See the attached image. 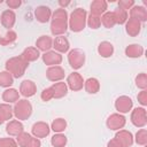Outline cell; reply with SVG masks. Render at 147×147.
I'll use <instances>...</instances> for the list:
<instances>
[{
	"mask_svg": "<svg viewBox=\"0 0 147 147\" xmlns=\"http://www.w3.org/2000/svg\"><path fill=\"white\" fill-rule=\"evenodd\" d=\"M67 127V121L62 117L55 118L51 124V130H53L55 133H62Z\"/></svg>",
	"mask_w": 147,
	"mask_h": 147,
	"instance_id": "31",
	"label": "cell"
},
{
	"mask_svg": "<svg viewBox=\"0 0 147 147\" xmlns=\"http://www.w3.org/2000/svg\"><path fill=\"white\" fill-rule=\"evenodd\" d=\"M130 17L139 21L140 23L141 22H146L147 21V9L144 6L134 5L130 9Z\"/></svg>",
	"mask_w": 147,
	"mask_h": 147,
	"instance_id": "20",
	"label": "cell"
},
{
	"mask_svg": "<svg viewBox=\"0 0 147 147\" xmlns=\"http://www.w3.org/2000/svg\"><path fill=\"white\" fill-rule=\"evenodd\" d=\"M133 140L140 145V146H145L147 144V130L146 129H140L138 130V132L136 133V138H133Z\"/></svg>",
	"mask_w": 147,
	"mask_h": 147,
	"instance_id": "36",
	"label": "cell"
},
{
	"mask_svg": "<svg viewBox=\"0 0 147 147\" xmlns=\"http://www.w3.org/2000/svg\"><path fill=\"white\" fill-rule=\"evenodd\" d=\"M107 8H108L107 1H105V0H94L91 3V13L90 14L101 17V15L107 11Z\"/></svg>",
	"mask_w": 147,
	"mask_h": 147,
	"instance_id": "21",
	"label": "cell"
},
{
	"mask_svg": "<svg viewBox=\"0 0 147 147\" xmlns=\"http://www.w3.org/2000/svg\"><path fill=\"white\" fill-rule=\"evenodd\" d=\"M0 147H18V145L13 138H0Z\"/></svg>",
	"mask_w": 147,
	"mask_h": 147,
	"instance_id": "40",
	"label": "cell"
},
{
	"mask_svg": "<svg viewBox=\"0 0 147 147\" xmlns=\"http://www.w3.org/2000/svg\"><path fill=\"white\" fill-rule=\"evenodd\" d=\"M144 54V47L139 44H131L125 48V55L131 59H138Z\"/></svg>",
	"mask_w": 147,
	"mask_h": 147,
	"instance_id": "25",
	"label": "cell"
},
{
	"mask_svg": "<svg viewBox=\"0 0 147 147\" xmlns=\"http://www.w3.org/2000/svg\"><path fill=\"white\" fill-rule=\"evenodd\" d=\"M86 24H87L91 29H93V30L99 29V28H100V25H101L100 17H99V16H95V15L90 14V15L87 16V18H86Z\"/></svg>",
	"mask_w": 147,
	"mask_h": 147,
	"instance_id": "37",
	"label": "cell"
},
{
	"mask_svg": "<svg viewBox=\"0 0 147 147\" xmlns=\"http://www.w3.org/2000/svg\"><path fill=\"white\" fill-rule=\"evenodd\" d=\"M23 131H24V126H23L22 122L18 121V119L9 121L8 124L6 125V132H7L9 136H13V137H17V136L21 134Z\"/></svg>",
	"mask_w": 147,
	"mask_h": 147,
	"instance_id": "19",
	"label": "cell"
},
{
	"mask_svg": "<svg viewBox=\"0 0 147 147\" xmlns=\"http://www.w3.org/2000/svg\"><path fill=\"white\" fill-rule=\"evenodd\" d=\"M84 88L88 94H95L100 90V83L96 78L91 77L84 82Z\"/></svg>",
	"mask_w": 147,
	"mask_h": 147,
	"instance_id": "29",
	"label": "cell"
},
{
	"mask_svg": "<svg viewBox=\"0 0 147 147\" xmlns=\"http://www.w3.org/2000/svg\"><path fill=\"white\" fill-rule=\"evenodd\" d=\"M34 16L39 23H47L52 18V10L47 6H38L34 10Z\"/></svg>",
	"mask_w": 147,
	"mask_h": 147,
	"instance_id": "14",
	"label": "cell"
},
{
	"mask_svg": "<svg viewBox=\"0 0 147 147\" xmlns=\"http://www.w3.org/2000/svg\"><path fill=\"white\" fill-rule=\"evenodd\" d=\"M14 116L13 108L9 103H0V125L3 124L6 121L11 119Z\"/></svg>",
	"mask_w": 147,
	"mask_h": 147,
	"instance_id": "27",
	"label": "cell"
},
{
	"mask_svg": "<svg viewBox=\"0 0 147 147\" xmlns=\"http://www.w3.org/2000/svg\"><path fill=\"white\" fill-rule=\"evenodd\" d=\"M24 61H26L28 63L29 62H33V61H37L40 56V52L36 48V47H26L22 54L20 55Z\"/></svg>",
	"mask_w": 147,
	"mask_h": 147,
	"instance_id": "24",
	"label": "cell"
},
{
	"mask_svg": "<svg viewBox=\"0 0 147 147\" xmlns=\"http://www.w3.org/2000/svg\"><path fill=\"white\" fill-rule=\"evenodd\" d=\"M31 132L33 134V137L40 139V138H45L51 132V126L46 123V122H36L32 125Z\"/></svg>",
	"mask_w": 147,
	"mask_h": 147,
	"instance_id": "10",
	"label": "cell"
},
{
	"mask_svg": "<svg viewBox=\"0 0 147 147\" xmlns=\"http://www.w3.org/2000/svg\"><path fill=\"white\" fill-rule=\"evenodd\" d=\"M41 59L46 65L53 67V65H59L62 62V55L55 51H48L41 55Z\"/></svg>",
	"mask_w": 147,
	"mask_h": 147,
	"instance_id": "12",
	"label": "cell"
},
{
	"mask_svg": "<svg viewBox=\"0 0 147 147\" xmlns=\"http://www.w3.org/2000/svg\"><path fill=\"white\" fill-rule=\"evenodd\" d=\"M133 107V101L127 95H121L115 101V108L118 111V114H126L129 113Z\"/></svg>",
	"mask_w": 147,
	"mask_h": 147,
	"instance_id": "9",
	"label": "cell"
},
{
	"mask_svg": "<svg viewBox=\"0 0 147 147\" xmlns=\"http://www.w3.org/2000/svg\"><path fill=\"white\" fill-rule=\"evenodd\" d=\"M6 3L10 9H16L22 5V1L21 0H7Z\"/></svg>",
	"mask_w": 147,
	"mask_h": 147,
	"instance_id": "45",
	"label": "cell"
},
{
	"mask_svg": "<svg viewBox=\"0 0 147 147\" xmlns=\"http://www.w3.org/2000/svg\"><path fill=\"white\" fill-rule=\"evenodd\" d=\"M114 15H115V20H116V24H125V22L127 21V11L126 10H123L121 8H117L115 9L114 11Z\"/></svg>",
	"mask_w": 147,
	"mask_h": 147,
	"instance_id": "35",
	"label": "cell"
},
{
	"mask_svg": "<svg viewBox=\"0 0 147 147\" xmlns=\"http://www.w3.org/2000/svg\"><path fill=\"white\" fill-rule=\"evenodd\" d=\"M53 47V39L49 36H40L36 41V48L40 52H48Z\"/></svg>",
	"mask_w": 147,
	"mask_h": 147,
	"instance_id": "22",
	"label": "cell"
},
{
	"mask_svg": "<svg viewBox=\"0 0 147 147\" xmlns=\"http://www.w3.org/2000/svg\"><path fill=\"white\" fill-rule=\"evenodd\" d=\"M2 100L6 103H14L20 100V92L16 88H6L2 92Z\"/></svg>",
	"mask_w": 147,
	"mask_h": 147,
	"instance_id": "26",
	"label": "cell"
},
{
	"mask_svg": "<svg viewBox=\"0 0 147 147\" xmlns=\"http://www.w3.org/2000/svg\"><path fill=\"white\" fill-rule=\"evenodd\" d=\"M40 98H41V100L45 101V102H47V101L54 99V98H53L52 88H51V87H46V88H44L42 92H41V94H40Z\"/></svg>",
	"mask_w": 147,
	"mask_h": 147,
	"instance_id": "41",
	"label": "cell"
},
{
	"mask_svg": "<svg viewBox=\"0 0 147 147\" xmlns=\"http://www.w3.org/2000/svg\"><path fill=\"white\" fill-rule=\"evenodd\" d=\"M86 18H87L86 10L83 8H76L72 10V13L69 16L68 26L74 32H80L84 30L86 25Z\"/></svg>",
	"mask_w": 147,
	"mask_h": 147,
	"instance_id": "2",
	"label": "cell"
},
{
	"mask_svg": "<svg viewBox=\"0 0 147 147\" xmlns=\"http://www.w3.org/2000/svg\"><path fill=\"white\" fill-rule=\"evenodd\" d=\"M30 138H31V134L28 133V132H24V131H23L21 134L17 136V138H16V142H17V145H18L20 147H26V145H28Z\"/></svg>",
	"mask_w": 147,
	"mask_h": 147,
	"instance_id": "39",
	"label": "cell"
},
{
	"mask_svg": "<svg viewBox=\"0 0 147 147\" xmlns=\"http://www.w3.org/2000/svg\"><path fill=\"white\" fill-rule=\"evenodd\" d=\"M53 47H54L55 52L61 54V53H67L69 51L70 44H69V40L64 36H57L53 40Z\"/></svg>",
	"mask_w": 147,
	"mask_h": 147,
	"instance_id": "18",
	"label": "cell"
},
{
	"mask_svg": "<svg viewBox=\"0 0 147 147\" xmlns=\"http://www.w3.org/2000/svg\"><path fill=\"white\" fill-rule=\"evenodd\" d=\"M14 84V77L8 71H1L0 72V86L9 88Z\"/></svg>",
	"mask_w": 147,
	"mask_h": 147,
	"instance_id": "32",
	"label": "cell"
},
{
	"mask_svg": "<svg viewBox=\"0 0 147 147\" xmlns=\"http://www.w3.org/2000/svg\"><path fill=\"white\" fill-rule=\"evenodd\" d=\"M68 13L63 8L55 9L52 13V21H51V32L53 36H63L68 30Z\"/></svg>",
	"mask_w": 147,
	"mask_h": 147,
	"instance_id": "1",
	"label": "cell"
},
{
	"mask_svg": "<svg viewBox=\"0 0 147 147\" xmlns=\"http://www.w3.org/2000/svg\"><path fill=\"white\" fill-rule=\"evenodd\" d=\"M107 147H123V146L121 145V142H119L116 138H114V139H111V140L108 141Z\"/></svg>",
	"mask_w": 147,
	"mask_h": 147,
	"instance_id": "46",
	"label": "cell"
},
{
	"mask_svg": "<svg viewBox=\"0 0 147 147\" xmlns=\"http://www.w3.org/2000/svg\"><path fill=\"white\" fill-rule=\"evenodd\" d=\"M84 78L79 72H71L68 77H67V86L68 88H70L74 92L80 91L84 87Z\"/></svg>",
	"mask_w": 147,
	"mask_h": 147,
	"instance_id": "8",
	"label": "cell"
},
{
	"mask_svg": "<svg viewBox=\"0 0 147 147\" xmlns=\"http://www.w3.org/2000/svg\"><path fill=\"white\" fill-rule=\"evenodd\" d=\"M16 39H17V33L13 30H9V31H7V33L3 37L0 38V44L2 46H7V45L13 44Z\"/></svg>",
	"mask_w": 147,
	"mask_h": 147,
	"instance_id": "34",
	"label": "cell"
},
{
	"mask_svg": "<svg viewBox=\"0 0 147 147\" xmlns=\"http://www.w3.org/2000/svg\"><path fill=\"white\" fill-rule=\"evenodd\" d=\"M133 6H134L133 0H119L118 1V8L126 10V11H127V9H131Z\"/></svg>",
	"mask_w": 147,
	"mask_h": 147,
	"instance_id": "42",
	"label": "cell"
},
{
	"mask_svg": "<svg viewBox=\"0 0 147 147\" xmlns=\"http://www.w3.org/2000/svg\"><path fill=\"white\" fill-rule=\"evenodd\" d=\"M125 31L131 37H137L141 31V23L134 18H127L125 22Z\"/></svg>",
	"mask_w": 147,
	"mask_h": 147,
	"instance_id": "17",
	"label": "cell"
},
{
	"mask_svg": "<svg viewBox=\"0 0 147 147\" xmlns=\"http://www.w3.org/2000/svg\"><path fill=\"white\" fill-rule=\"evenodd\" d=\"M59 5L61 6L60 8H63V9H65V7H67L68 5H70V1H63V0H60V1H59Z\"/></svg>",
	"mask_w": 147,
	"mask_h": 147,
	"instance_id": "47",
	"label": "cell"
},
{
	"mask_svg": "<svg viewBox=\"0 0 147 147\" xmlns=\"http://www.w3.org/2000/svg\"><path fill=\"white\" fill-rule=\"evenodd\" d=\"M0 20H1L2 26L8 29V30H10L14 26L15 22H16V14L11 9H6V10L2 11Z\"/></svg>",
	"mask_w": 147,
	"mask_h": 147,
	"instance_id": "15",
	"label": "cell"
},
{
	"mask_svg": "<svg viewBox=\"0 0 147 147\" xmlns=\"http://www.w3.org/2000/svg\"><path fill=\"white\" fill-rule=\"evenodd\" d=\"M64 69L61 65H53L46 70V77L51 82H61L64 78Z\"/></svg>",
	"mask_w": 147,
	"mask_h": 147,
	"instance_id": "11",
	"label": "cell"
},
{
	"mask_svg": "<svg viewBox=\"0 0 147 147\" xmlns=\"http://www.w3.org/2000/svg\"><path fill=\"white\" fill-rule=\"evenodd\" d=\"M98 53L102 57H110L114 54V46L109 41H101L98 46Z\"/></svg>",
	"mask_w": 147,
	"mask_h": 147,
	"instance_id": "28",
	"label": "cell"
},
{
	"mask_svg": "<svg viewBox=\"0 0 147 147\" xmlns=\"http://www.w3.org/2000/svg\"><path fill=\"white\" fill-rule=\"evenodd\" d=\"M13 113L18 121H25L32 115V105L26 99L18 100L17 102H15Z\"/></svg>",
	"mask_w": 147,
	"mask_h": 147,
	"instance_id": "4",
	"label": "cell"
},
{
	"mask_svg": "<svg viewBox=\"0 0 147 147\" xmlns=\"http://www.w3.org/2000/svg\"><path fill=\"white\" fill-rule=\"evenodd\" d=\"M67 142H68V139L62 133H55L51 139V144L53 147H64Z\"/></svg>",
	"mask_w": 147,
	"mask_h": 147,
	"instance_id": "33",
	"label": "cell"
},
{
	"mask_svg": "<svg viewBox=\"0 0 147 147\" xmlns=\"http://www.w3.org/2000/svg\"><path fill=\"white\" fill-rule=\"evenodd\" d=\"M49 87L52 88L53 98H55V99H61L68 94V86H67V83H64V82L54 83Z\"/></svg>",
	"mask_w": 147,
	"mask_h": 147,
	"instance_id": "23",
	"label": "cell"
},
{
	"mask_svg": "<svg viewBox=\"0 0 147 147\" xmlns=\"http://www.w3.org/2000/svg\"><path fill=\"white\" fill-rule=\"evenodd\" d=\"M37 92V86L34 84V82L30 80V79H25L21 83L20 85V94L23 95L24 98H30L33 96Z\"/></svg>",
	"mask_w": 147,
	"mask_h": 147,
	"instance_id": "13",
	"label": "cell"
},
{
	"mask_svg": "<svg viewBox=\"0 0 147 147\" xmlns=\"http://www.w3.org/2000/svg\"><path fill=\"white\" fill-rule=\"evenodd\" d=\"M131 123L137 127H144L147 124V113L144 107L134 108L131 113Z\"/></svg>",
	"mask_w": 147,
	"mask_h": 147,
	"instance_id": "6",
	"label": "cell"
},
{
	"mask_svg": "<svg viewBox=\"0 0 147 147\" xmlns=\"http://www.w3.org/2000/svg\"><path fill=\"white\" fill-rule=\"evenodd\" d=\"M137 99H138V102L141 105V106H147V91L146 90H141L138 95H137Z\"/></svg>",
	"mask_w": 147,
	"mask_h": 147,
	"instance_id": "43",
	"label": "cell"
},
{
	"mask_svg": "<svg viewBox=\"0 0 147 147\" xmlns=\"http://www.w3.org/2000/svg\"><path fill=\"white\" fill-rule=\"evenodd\" d=\"M85 53L79 49V48H75V49H71L69 53H68V62L70 64V67L74 69V70H78L80 69L84 63H85Z\"/></svg>",
	"mask_w": 147,
	"mask_h": 147,
	"instance_id": "5",
	"label": "cell"
},
{
	"mask_svg": "<svg viewBox=\"0 0 147 147\" xmlns=\"http://www.w3.org/2000/svg\"><path fill=\"white\" fill-rule=\"evenodd\" d=\"M115 138L121 142L123 147H131L134 142L132 133L127 130H118L117 133L115 134Z\"/></svg>",
	"mask_w": 147,
	"mask_h": 147,
	"instance_id": "16",
	"label": "cell"
},
{
	"mask_svg": "<svg viewBox=\"0 0 147 147\" xmlns=\"http://www.w3.org/2000/svg\"><path fill=\"white\" fill-rule=\"evenodd\" d=\"M136 85H137L138 88L146 90V87H147V75L145 72L138 74V76L136 77Z\"/></svg>",
	"mask_w": 147,
	"mask_h": 147,
	"instance_id": "38",
	"label": "cell"
},
{
	"mask_svg": "<svg viewBox=\"0 0 147 147\" xmlns=\"http://www.w3.org/2000/svg\"><path fill=\"white\" fill-rule=\"evenodd\" d=\"M40 146H41L40 140H39L38 138H36V137H32V136H31V138H30V140H29V142H28L26 147H40Z\"/></svg>",
	"mask_w": 147,
	"mask_h": 147,
	"instance_id": "44",
	"label": "cell"
},
{
	"mask_svg": "<svg viewBox=\"0 0 147 147\" xmlns=\"http://www.w3.org/2000/svg\"><path fill=\"white\" fill-rule=\"evenodd\" d=\"M107 127L109 130H121L125 126L126 124V118L124 117V115L122 114H118V113H115V114H111L108 118H107Z\"/></svg>",
	"mask_w": 147,
	"mask_h": 147,
	"instance_id": "7",
	"label": "cell"
},
{
	"mask_svg": "<svg viewBox=\"0 0 147 147\" xmlns=\"http://www.w3.org/2000/svg\"><path fill=\"white\" fill-rule=\"evenodd\" d=\"M29 63L24 61L21 56H14L7 60L6 62V71H8L14 78H20L25 74Z\"/></svg>",
	"mask_w": 147,
	"mask_h": 147,
	"instance_id": "3",
	"label": "cell"
},
{
	"mask_svg": "<svg viewBox=\"0 0 147 147\" xmlns=\"http://www.w3.org/2000/svg\"><path fill=\"white\" fill-rule=\"evenodd\" d=\"M101 24L106 28V29H111L115 26L116 24V20H115V15L113 11H106L105 14L101 15L100 17Z\"/></svg>",
	"mask_w": 147,
	"mask_h": 147,
	"instance_id": "30",
	"label": "cell"
}]
</instances>
